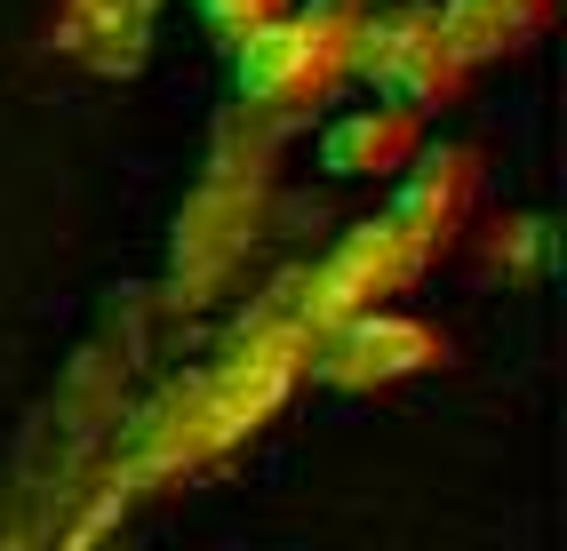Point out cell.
Here are the masks:
<instances>
[{"label": "cell", "instance_id": "cell-1", "mask_svg": "<svg viewBox=\"0 0 567 551\" xmlns=\"http://www.w3.org/2000/svg\"><path fill=\"white\" fill-rule=\"evenodd\" d=\"M233 49V89L240 104H264V113H305L320 104L336 81H344V56H352V9L344 0H312L296 9L280 0L264 24H248Z\"/></svg>", "mask_w": 567, "mask_h": 551}, {"label": "cell", "instance_id": "cell-2", "mask_svg": "<svg viewBox=\"0 0 567 551\" xmlns=\"http://www.w3.org/2000/svg\"><path fill=\"white\" fill-rule=\"evenodd\" d=\"M464 56L447 49V24H440V0H384L375 17H352V56H344V81H368L384 104H408L424 113L447 89L464 81Z\"/></svg>", "mask_w": 567, "mask_h": 551}, {"label": "cell", "instance_id": "cell-3", "mask_svg": "<svg viewBox=\"0 0 567 551\" xmlns=\"http://www.w3.org/2000/svg\"><path fill=\"white\" fill-rule=\"evenodd\" d=\"M49 49L89 81H136L161 49V0H56Z\"/></svg>", "mask_w": 567, "mask_h": 551}, {"label": "cell", "instance_id": "cell-4", "mask_svg": "<svg viewBox=\"0 0 567 551\" xmlns=\"http://www.w3.org/2000/svg\"><path fill=\"white\" fill-rule=\"evenodd\" d=\"M447 344L432 336L424 320L408 312H360L344 336L328 344L320 360V384H392V376H415V367H432Z\"/></svg>", "mask_w": 567, "mask_h": 551}, {"label": "cell", "instance_id": "cell-5", "mask_svg": "<svg viewBox=\"0 0 567 551\" xmlns=\"http://www.w3.org/2000/svg\"><path fill=\"white\" fill-rule=\"evenodd\" d=\"M551 0H440V24H447V49L464 64H487V56H512L544 32Z\"/></svg>", "mask_w": 567, "mask_h": 551}, {"label": "cell", "instance_id": "cell-6", "mask_svg": "<svg viewBox=\"0 0 567 551\" xmlns=\"http://www.w3.org/2000/svg\"><path fill=\"white\" fill-rule=\"evenodd\" d=\"M408 144H415V113L408 104H360V113H344V121H328V136H320V160L336 168V176H368V168H392V160H408Z\"/></svg>", "mask_w": 567, "mask_h": 551}, {"label": "cell", "instance_id": "cell-7", "mask_svg": "<svg viewBox=\"0 0 567 551\" xmlns=\"http://www.w3.org/2000/svg\"><path fill=\"white\" fill-rule=\"evenodd\" d=\"M184 9H193V17L216 32V41H240V32H248V24H264V17L280 9V0H184Z\"/></svg>", "mask_w": 567, "mask_h": 551}]
</instances>
